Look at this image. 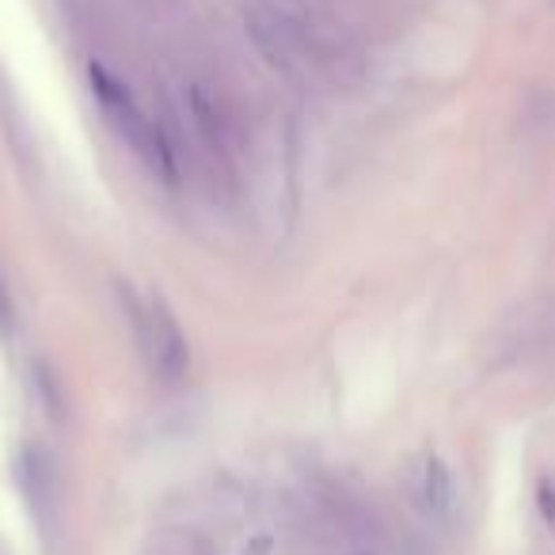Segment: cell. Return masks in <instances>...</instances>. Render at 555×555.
<instances>
[{
	"label": "cell",
	"instance_id": "4",
	"mask_svg": "<svg viewBox=\"0 0 555 555\" xmlns=\"http://www.w3.org/2000/svg\"><path fill=\"white\" fill-rule=\"evenodd\" d=\"M403 483H408L411 506H415L426 521H449V517H453V509H456L453 472H449V464L441 461L438 453L423 449V453L411 456Z\"/></svg>",
	"mask_w": 555,
	"mask_h": 555
},
{
	"label": "cell",
	"instance_id": "3",
	"mask_svg": "<svg viewBox=\"0 0 555 555\" xmlns=\"http://www.w3.org/2000/svg\"><path fill=\"white\" fill-rule=\"evenodd\" d=\"M247 35L251 42L259 47V54L267 57L270 69H278L282 77L297 80V77H309L312 69V54H309V42L305 35L289 24L282 12H270V9H251L244 16Z\"/></svg>",
	"mask_w": 555,
	"mask_h": 555
},
{
	"label": "cell",
	"instance_id": "6",
	"mask_svg": "<svg viewBox=\"0 0 555 555\" xmlns=\"http://www.w3.org/2000/svg\"><path fill=\"white\" fill-rule=\"evenodd\" d=\"M12 320V305H9V294H4V282H0V332L9 327Z\"/></svg>",
	"mask_w": 555,
	"mask_h": 555
},
{
	"label": "cell",
	"instance_id": "5",
	"mask_svg": "<svg viewBox=\"0 0 555 555\" xmlns=\"http://www.w3.org/2000/svg\"><path fill=\"white\" fill-rule=\"evenodd\" d=\"M186 115H191V126H194V133H198L202 145H209L214 153H229L232 122H229V111L221 107L214 88L194 80V85L186 88Z\"/></svg>",
	"mask_w": 555,
	"mask_h": 555
},
{
	"label": "cell",
	"instance_id": "7",
	"mask_svg": "<svg viewBox=\"0 0 555 555\" xmlns=\"http://www.w3.org/2000/svg\"><path fill=\"white\" fill-rule=\"evenodd\" d=\"M354 555H370V552H354Z\"/></svg>",
	"mask_w": 555,
	"mask_h": 555
},
{
	"label": "cell",
	"instance_id": "2",
	"mask_svg": "<svg viewBox=\"0 0 555 555\" xmlns=\"http://www.w3.org/2000/svg\"><path fill=\"white\" fill-rule=\"evenodd\" d=\"M130 312H133L141 350H145V358H149V370H153L164 385L183 380L186 370H191V343H186L183 327L171 317L168 305H164L160 297H149V301L130 297Z\"/></svg>",
	"mask_w": 555,
	"mask_h": 555
},
{
	"label": "cell",
	"instance_id": "1",
	"mask_svg": "<svg viewBox=\"0 0 555 555\" xmlns=\"http://www.w3.org/2000/svg\"><path fill=\"white\" fill-rule=\"evenodd\" d=\"M92 92H95V100H100L107 122L115 126L118 138H122L126 145L145 160V168H153L164 183H176L179 179L176 149H171L168 133H164L160 126H156L153 118L138 107V100H133V95L126 92V88L118 85L107 69H100V65H92Z\"/></svg>",
	"mask_w": 555,
	"mask_h": 555
}]
</instances>
